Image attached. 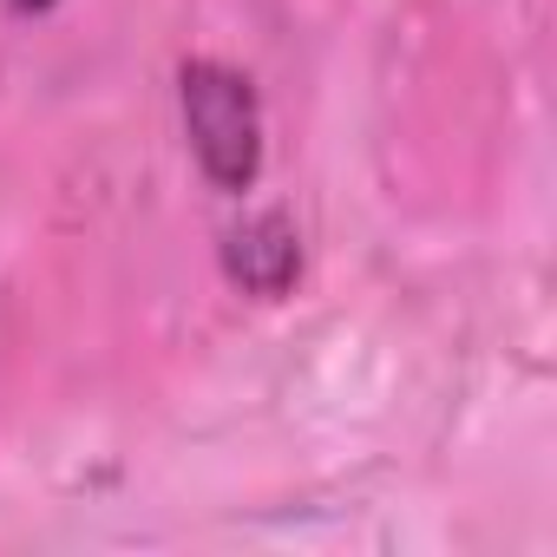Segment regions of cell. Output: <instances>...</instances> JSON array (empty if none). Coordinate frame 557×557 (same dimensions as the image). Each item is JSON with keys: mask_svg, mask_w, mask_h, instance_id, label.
<instances>
[{"mask_svg": "<svg viewBox=\"0 0 557 557\" xmlns=\"http://www.w3.org/2000/svg\"><path fill=\"white\" fill-rule=\"evenodd\" d=\"M177 99H184V132H190V151H197L203 177L216 190H249L256 171H262L256 86L223 60H190L177 73Z\"/></svg>", "mask_w": 557, "mask_h": 557, "instance_id": "cell-1", "label": "cell"}, {"mask_svg": "<svg viewBox=\"0 0 557 557\" xmlns=\"http://www.w3.org/2000/svg\"><path fill=\"white\" fill-rule=\"evenodd\" d=\"M223 275L256 296V302H275V296H289L296 289V275H302V236L283 210H256L243 216L230 236H223Z\"/></svg>", "mask_w": 557, "mask_h": 557, "instance_id": "cell-2", "label": "cell"}, {"mask_svg": "<svg viewBox=\"0 0 557 557\" xmlns=\"http://www.w3.org/2000/svg\"><path fill=\"white\" fill-rule=\"evenodd\" d=\"M8 8H14V14H47L53 0H8Z\"/></svg>", "mask_w": 557, "mask_h": 557, "instance_id": "cell-3", "label": "cell"}]
</instances>
